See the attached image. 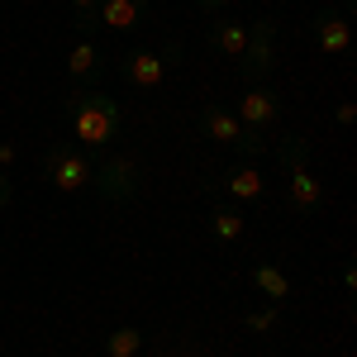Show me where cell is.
<instances>
[{
	"label": "cell",
	"mask_w": 357,
	"mask_h": 357,
	"mask_svg": "<svg viewBox=\"0 0 357 357\" xmlns=\"http://www.w3.org/2000/svg\"><path fill=\"white\" fill-rule=\"evenodd\" d=\"M10 200H15V186H10V176H0V210H5Z\"/></svg>",
	"instance_id": "cell-21"
},
{
	"label": "cell",
	"mask_w": 357,
	"mask_h": 357,
	"mask_svg": "<svg viewBox=\"0 0 357 357\" xmlns=\"http://www.w3.org/2000/svg\"><path fill=\"white\" fill-rule=\"evenodd\" d=\"M67 129L77 138V148L100 153V148H110L114 138H119L124 110H119V100H110L100 86H77L67 96Z\"/></svg>",
	"instance_id": "cell-1"
},
{
	"label": "cell",
	"mask_w": 357,
	"mask_h": 357,
	"mask_svg": "<svg viewBox=\"0 0 357 357\" xmlns=\"http://www.w3.org/2000/svg\"><path fill=\"white\" fill-rule=\"evenodd\" d=\"M267 148H272V143H267V138H262V129H243V138H238V143H234V153H238V158H243V162H257V158H262V153H267Z\"/></svg>",
	"instance_id": "cell-18"
},
{
	"label": "cell",
	"mask_w": 357,
	"mask_h": 357,
	"mask_svg": "<svg viewBox=\"0 0 357 357\" xmlns=\"http://www.w3.org/2000/svg\"><path fill=\"white\" fill-rule=\"evenodd\" d=\"M172 67H181V43H176V38H172V43H162L158 53L138 48V53H124V57H119V77L134 86V91H153V86H162Z\"/></svg>",
	"instance_id": "cell-2"
},
{
	"label": "cell",
	"mask_w": 357,
	"mask_h": 357,
	"mask_svg": "<svg viewBox=\"0 0 357 357\" xmlns=\"http://www.w3.org/2000/svg\"><path fill=\"white\" fill-rule=\"evenodd\" d=\"M72 5H77V20H72V24L82 29V33L100 29V24H96V5H100V0H72Z\"/></svg>",
	"instance_id": "cell-19"
},
{
	"label": "cell",
	"mask_w": 357,
	"mask_h": 357,
	"mask_svg": "<svg viewBox=\"0 0 357 357\" xmlns=\"http://www.w3.org/2000/svg\"><path fill=\"white\" fill-rule=\"evenodd\" d=\"M252 286L272 305H286V296H291V281H286V272H281L276 262H257V267H252Z\"/></svg>",
	"instance_id": "cell-14"
},
{
	"label": "cell",
	"mask_w": 357,
	"mask_h": 357,
	"mask_svg": "<svg viewBox=\"0 0 357 357\" xmlns=\"http://www.w3.org/2000/svg\"><path fill=\"white\" fill-rule=\"evenodd\" d=\"M67 72H72V82H82V86H100V77L110 72V57L100 53V43H77L67 53Z\"/></svg>",
	"instance_id": "cell-10"
},
{
	"label": "cell",
	"mask_w": 357,
	"mask_h": 357,
	"mask_svg": "<svg viewBox=\"0 0 357 357\" xmlns=\"http://www.w3.org/2000/svg\"><path fill=\"white\" fill-rule=\"evenodd\" d=\"M310 33H314V43H319V48H324L329 57H343V53H348V43H353V29H348V10H338V5L319 10V15L310 20Z\"/></svg>",
	"instance_id": "cell-6"
},
{
	"label": "cell",
	"mask_w": 357,
	"mask_h": 357,
	"mask_svg": "<svg viewBox=\"0 0 357 357\" xmlns=\"http://www.w3.org/2000/svg\"><path fill=\"white\" fill-rule=\"evenodd\" d=\"M272 67H276V24L257 20V24H248V48L238 57V77H243V86H267Z\"/></svg>",
	"instance_id": "cell-5"
},
{
	"label": "cell",
	"mask_w": 357,
	"mask_h": 357,
	"mask_svg": "<svg viewBox=\"0 0 357 357\" xmlns=\"http://www.w3.org/2000/svg\"><path fill=\"white\" fill-rule=\"evenodd\" d=\"M138 348H143V333H138L134 324H124V329L105 333V353H110V357H134Z\"/></svg>",
	"instance_id": "cell-17"
},
{
	"label": "cell",
	"mask_w": 357,
	"mask_h": 357,
	"mask_svg": "<svg viewBox=\"0 0 357 357\" xmlns=\"http://www.w3.org/2000/svg\"><path fill=\"white\" fill-rule=\"evenodd\" d=\"M310 162V138L305 134H286V138H276V167L281 172H296V167Z\"/></svg>",
	"instance_id": "cell-16"
},
{
	"label": "cell",
	"mask_w": 357,
	"mask_h": 357,
	"mask_svg": "<svg viewBox=\"0 0 357 357\" xmlns=\"http://www.w3.org/2000/svg\"><path fill=\"white\" fill-rule=\"evenodd\" d=\"M143 15H148V0H100V5H96V24L100 29H119V33L134 29Z\"/></svg>",
	"instance_id": "cell-13"
},
{
	"label": "cell",
	"mask_w": 357,
	"mask_h": 357,
	"mask_svg": "<svg viewBox=\"0 0 357 357\" xmlns=\"http://www.w3.org/2000/svg\"><path fill=\"white\" fill-rule=\"evenodd\" d=\"M238 119L248 129H267L281 119V91L276 86H248L243 100H238Z\"/></svg>",
	"instance_id": "cell-7"
},
{
	"label": "cell",
	"mask_w": 357,
	"mask_h": 357,
	"mask_svg": "<svg viewBox=\"0 0 357 357\" xmlns=\"http://www.w3.org/2000/svg\"><path fill=\"white\" fill-rule=\"evenodd\" d=\"M210 191H229L234 200H262L267 181L257 176L252 162H238V167H224L220 176H210Z\"/></svg>",
	"instance_id": "cell-8"
},
{
	"label": "cell",
	"mask_w": 357,
	"mask_h": 357,
	"mask_svg": "<svg viewBox=\"0 0 357 357\" xmlns=\"http://www.w3.org/2000/svg\"><path fill=\"white\" fill-rule=\"evenodd\" d=\"M210 234H215L220 243H234V238L243 234V210H238V205H215V210H210Z\"/></svg>",
	"instance_id": "cell-15"
},
{
	"label": "cell",
	"mask_w": 357,
	"mask_h": 357,
	"mask_svg": "<svg viewBox=\"0 0 357 357\" xmlns=\"http://www.w3.org/2000/svg\"><path fill=\"white\" fill-rule=\"evenodd\" d=\"M343 291H348V296H353V291H357V272H353V262L343 267Z\"/></svg>",
	"instance_id": "cell-22"
},
{
	"label": "cell",
	"mask_w": 357,
	"mask_h": 357,
	"mask_svg": "<svg viewBox=\"0 0 357 357\" xmlns=\"http://www.w3.org/2000/svg\"><path fill=\"white\" fill-rule=\"evenodd\" d=\"M43 176L53 181L57 191H82L96 176V153H86L77 143H53L43 153Z\"/></svg>",
	"instance_id": "cell-3"
},
{
	"label": "cell",
	"mask_w": 357,
	"mask_h": 357,
	"mask_svg": "<svg viewBox=\"0 0 357 357\" xmlns=\"http://www.w3.org/2000/svg\"><path fill=\"white\" fill-rule=\"evenodd\" d=\"M195 124H200V134H205V138H215V143H229V148H234V143L243 138V129H248L243 119H238L234 110H224V105H205Z\"/></svg>",
	"instance_id": "cell-11"
},
{
	"label": "cell",
	"mask_w": 357,
	"mask_h": 357,
	"mask_svg": "<svg viewBox=\"0 0 357 357\" xmlns=\"http://www.w3.org/2000/svg\"><path fill=\"white\" fill-rule=\"evenodd\" d=\"M205 43H210L220 57L238 62L243 48H248V24H238V20H215V24L205 29Z\"/></svg>",
	"instance_id": "cell-12"
},
{
	"label": "cell",
	"mask_w": 357,
	"mask_h": 357,
	"mask_svg": "<svg viewBox=\"0 0 357 357\" xmlns=\"http://www.w3.org/2000/svg\"><path fill=\"white\" fill-rule=\"evenodd\" d=\"M291 181H286V205L296 210V215H319L324 210V186L310 176V167H296V172H286Z\"/></svg>",
	"instance_id": "cell-9"
},
{
	"label": "cell",
	"mask_w": 357,
	"mask_h": 357,
	"mask_svg": "<svg viewBox=\"0 0 357 357\" xmlns=\"http://www.w3.org/2000/svg\"><path fill=\"white\" fill-rule=\"evenodd\" d=\"M91 186L100 191V200H110V205H124V200H134L138 186H143V167H138L134 153H114L105 162H96V176H91Z\"/></svg>",
	"instance_id": "cell-4"
},
{
	"label": "cell",
	"mask_w": 357,
	"mask_h": 357,
	"mask_svg": "<svg viewBox=\"0 0 357 357\" xmlns=\"http://www.w3.org/2000/svg\"><path fill=\"white\" fill-rule=\"evenodd\" d=\"M272 324H276V310H248V329L262 333V329H272Z\"/></svg>",
	"instance_id": "cell-20"
},
{
	"label": "cell",
	"mask_w": 357,
	"mask_h": 357,
	"mask_svg": "<svg viewBox=\"0 0 357 357\" xmlns=\"http://www.w3.org/2000/svg\"><path fill=\"white\" fill-rule=\"evenodd\" d=\"M191 5H200V10H205V15H215V10H224V5H229V0H191Z\"/></svg>",
	"instance_id": "cell-23"
}]
</instances>
